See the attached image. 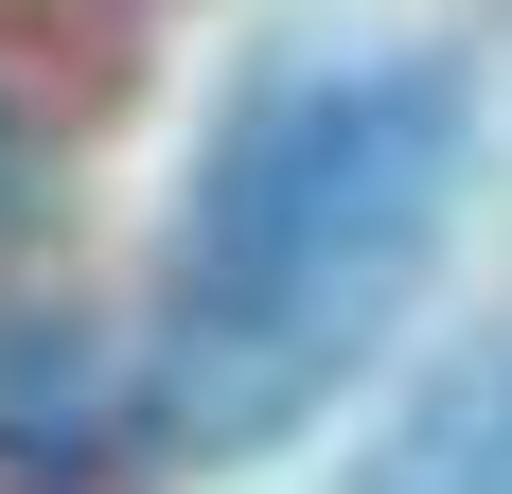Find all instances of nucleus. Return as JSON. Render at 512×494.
Returning a JSON list of instances; mask_svg holds the SVG:
<instances>
[{"label": "nucleus", "instance_id": "f257e3e1", "mask_svg": "<svg viewBox=\"0 0 512 494\" xmlns=\"http://www.w3.org/2000/svg\"><path fill=\"white\" fill-rule=\"evenodd\" d=\"M477 106L442 53H354V71H283L230 106V142L195 159L177 265H159L142 336V424L177 459H265L371 371V336L407 318L424 247L460 212Z\"/></svg>", "mask_w": 512, "mask_h": 494}, {"label": "nucleus", "instance_id": "f03ea898", "mask_svg": "<svg viewBox=\"0 0 512 494\" xmlns=\"http://www.w3.org/2000/svg\"><path fill=\"white\" fill-rule=\"evenodd\" d=\"M336 494H512V336H477V353H460V371H442V389H424Z\"/></svg>", "mask_w": 512, "mask_h": 494}, {"label": "nucleus", "instance_id": "20e7f679", "mask_svg": "<svg viewBox=\"0 0 512 494\" xmlns=\"http://www.w3.org/2000/svg\"><path fill=\"white\" fill-rule=\"evenodd\" d=\"M0 195H18V124H0Z\"/></svg>", "mask_w": 512, "mask_h": 494}, {"label": "nucleus", "instance_id": "7ed1b4c3", "mask_svg": "<svg viewBox=\"0 0 512 494\" xmlns=\"http://www.w3.org/2000/svg\"><path fill=\"white\" fill-rule=\"evenodd\" d=\"M0 459H89V353L71 336H0Z\"/></svg>", "mask_w": 512, "mask_h": 494}]
</instances>
